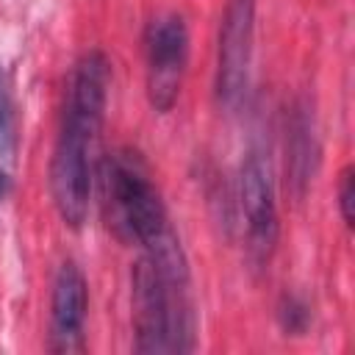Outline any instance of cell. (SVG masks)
Returning <instances> with one entry per match:
<instances>
[{
    "label": "cell",
    "mask_w": 355,
    "mask_h": 355,
    "mask_svg": "<svg viewBox=\"0 0 355 355\" xmlns=\"http://www.w3.org/2000/svg\"><path fill=\"white\" fill-rule=\"evenodd\" d=\"M239 200H241L244 230L250 241L247 247L258 261H263L277 241V202H275L272 169L261 153H247L241 164Z\"/></svg>",
    "instance_id": "cell-6"
},
{
    "label": "cell",
    "mask_w": 355,
    "mask_h": 355,
    "mask_svg": "<svg viewBox=\"0 0 355 355\" xmlns=\"http://www.w3.org/2000/svg\"><path fill=\"white\" fill-rule=\"evenodd\" d=\"M89 291L83 272L75 263H61L53 283L50 302V349L72 352L83 347V324H86Z\"/></svg>",
    "instance_id": "cell-7"
},
{
    "label": "cell",
    "mask_w": 355,
    "mask_h": 355,
    "mask_svg": "<svg viewBox=\"0 0 355 355\" xmlns=\"http://www.w3.org/2000/svg\"><path fill=\"white\" fill-rule=\"evenodd\" d=\"M147 94L155 111L166 114L183 83L186 58H189V31L178 14H164L150 22L147 39Z\"/></svg>",
    "instance_id": "cell-5"
},
{
    "label": "cell",
    "mask_w": 355,
    "mask_h": 355,
    "mask_svg": "<svg viewBox=\"0 0 355 355\" xmlns=\"http://www.w3.org/2000/svg\"><path fill=\"white\" fill-rule=\"evenodd\" d=\"M133 327L136 352H189L194 347V305L189 266L172 233L141 247L133 266Z\"/></svg>",
    "instance_id": "cell-2"
},
{
    "label": "cell",
    "mask_w": 355,
    "mask_h": 355,
    "mask_svg": "<svg viewBox=\"0 0 355 355\" xmlns=\"http://www.w3.org/2000/svg\"><path fill=\"white\" fill-rule=\"evenodd\" d=\"M6 191H8V175L0 169V200L6 197Z\"/></svg>",
    "instance_id": "cell-11"
},
{
    "label": "cell",
    "mask_w": 355,
    "mask_h": 355,
    "mask_svg": "<svg viewBox=\"0 0 355 355\" xmlns=\"http://www.w3.org/2000/svg\"><path fill=\"white\" fill-rule=\"evenodd\" d=\"M108 61L103 53H86L67 83L61 130L50 164L53 202L69 227H80L92 200V150L103 125L108 94Z\"/></svg>",
    "instance_id": "cell-1"
},
{
    "label": "cell",
    "mask_w": 355,
    "mask_h": 355,
    "mask_svg": "<svg viewBox=\"0 0 355 355\" xmlns=\"http://www.w3.org/2000/svg\"><path fill=\"white\" fill-rule=\"evenodd\" d=\"M14 144V97H11V80L0 61V155L8 153Z\"/></svg>",
    "instance_id": "cell-8"
},
{
    "label": "cell",
    "mask_w": 355,
    "mask_h": 355,
    "mask_svg": "<svg viewBox=\"0 0 355 355\" xmlns=\"http://www.w3.org/2000/svg\"><path fill=\"white\" fill-rule=\"evenodd\" d=\"M255 31V0H227L219 28V58H216V94L227 111H236L250 86Z\"/></svg>",
    "instance_id": "cell-4"
},
{
    "label": "cell",
    "mask_w": 355,
    "mask_h": 355,
    "mask_svg": "<svg viewBox=\"0 0 355 355\" xmlns=\"http://www.w3.org/2000/svg\"><path fill=\"white\" fill-rule=\"evenodd\" d=\"M103 205L108 227L139 250L172 233L150 169L133 150H116L103 161Z\"/></svg>",
    "instance_id": "cell-3"
},
{
    "label": "cell",
    "mask_w": 355,
    "mask_h": 355,
    "mask_svg": "<svg viewBox=\"0 0 355 355\" xmlns=\"http://www.w3.org/2000/svg\"><path fill=\"white\" fill-rule=\"evenodd\" d=\"M280 316H283V327H286V330H302L305 322H308V311H305V305H300L294 297L283 300Z\"/></svg>",
    "instance_id": "cell-9"
},
{
    "label": "cell",
    "mask_w": 355,
    "mask_h": 355,
    "mask_svg": "<svg viewBox=\"0 0 355 355\" xmlns=\"http://www.w3.org/2000/svg\"><path fill=\"white\" fill-rule=\"evenodd\" d=\"M352 197H355V189H352V166H347L341 172V183H338V208H341V216L347 225H352Z\"/></svg>",
    "instance_id": "cell-10"
}]
</instances>
